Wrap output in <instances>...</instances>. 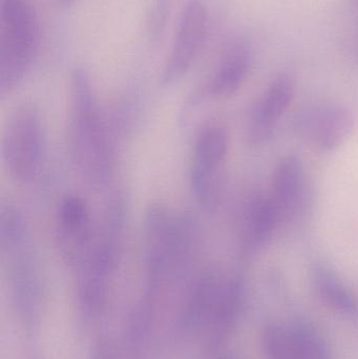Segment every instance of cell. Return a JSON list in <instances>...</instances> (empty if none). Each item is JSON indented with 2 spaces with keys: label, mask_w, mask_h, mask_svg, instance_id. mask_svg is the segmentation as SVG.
Returning <instances> with one entry per match:
<instances>
[{
  "label": "cell",
  "mask_w": 358,
  "mask_h": 359,
  "mask_svg": "<svg viewBox=\"0 0 358 359\" xmlns=\"http://www.w3.org/2000/svg\"><path fill=\"white\" fill-rule=\"evenodd\" d=\"M69 113V149L76 168L92 185H105L113 172L115 151L85 69L71 73Z\"/></svg>",
  "instance_id": "6da1fadb"
},
{
  "label": "cell",
  "mask_w": 358,
  "mask_h": 359,
  "mask_svg": "<svg viewBox=\"0 0 358 359\" xmlns=\"http://www.w3.org/2000/svg\"><path fill=\"white\" fill-rule=\"evenodd\" d=\"M44 145L43 122L38 107L23 103L14 109L1 141L2 161L8 176L20 184L33 181L41 168Z\"/></svg>",
  "instance_id": "5b68a950"
},
{
  "label": "cell",
  "mask_w": 358,
  "mask_h": 359,
  "mask_svg": "<svg viewBox=\"0 0 358 359\" xmlns=\"http://www.w3.org/2000/svg\"><path fill=\"white\" fill-rule=\"evenodd\" d=\"M304 168L300 158H284L273 175L271 198L281 217L292 210L302 192Z\"/></svg>",
  "instance_id": "5bb4252c"
},
{
  "label": "cell",
  "mask_w": 358,
  "mask_h": 359,
  "mask_svg": "<svg viewBox=\"0 0 358 359\" xmlns=\"http://www.w3.org/2000/svg\"><path fill=\"white\" fill-rule=\"evenodd\" d=\"M301 128L324 151L340 147L352 133L354 117L347 107L331 104L303 116Z\"/></svg>",
  "instance_id": "4fadbf2b"
},
{
  "label": "cell",
  "mask_w": 358,
  "mask_h": 359,
  "mask_svg": "<svg viewBox=\"0 0 358 359\" xmlns=\"http://www.w3.org/2000/svg\"><path fill=\"white\" fill-rule=\"evenodd\" d=\"M92 359H117L113 346L107 341H102L95 349Z\"/></svg>",
  "instance_id": "ffe728a7"
},
{
  "label": "cell",
  "mask_w": 358,
  "mask_h": 359,
  "mask_svg": "<svg viewBox=\"0 0 358 359\" xmlns=\"http://www.w3.org/2000/svg\"><path fill=\"white\" fill-rule=\"evenodd\" d=\"M281 217L270 198H258L250 203L244 221L246 244L252 248L266 244Z\"/></svg>",
  "instance_id": "9a60e30c"
},
{
  "label": "cell",
  "mask_w": 358,
  "mask_h": 359,
  "mask_svg": "<svg viewBox=\"0 0 358 359\" xmlns=\"http://www.w3.org/2000/svg\"><path fill=\"white\" fill-rule=\"evenodd\" d=\"M313 284L319 299L334 311L352 316L357 311V299L342 280L325 267L315 268Z\"/></svg>",
  "instance_id": "2e32d148"
},
{
  "label": "cell",
  "mask_w": 358,
  "mask_h": 359,
  "mask_svg": "<svg viewBox=\"0 0 358 359\" xmlns=\"http://www.w3.org/2000/svg\"><path fill=\"white\" fill-rule=\"evenodd\" d=\"M207 23L205 4L189 0L181 13L172 50L162 69V84L172 86L188 73L205 41Z\"/></svg>",
  "instance_id": "52a82bcc"
},
{
  "label": "cell",
  "mask_w": 358,
  "mask_h": 359,
  "mask_svg": "<svg viewBox=\"0 0 358 359\" xmlns=\"http://www.w3.org/2000/svg\"><path fill=\"white\" fill-rule=\"evenodd\" d=\"M245 285L239 276L223 278L202 331L208 347H220L233 332L243 308Z\"/></svg>",
  "instance_id": "8fae6325"
},
{
  "label": "cell",
  "mask_w": 358,
  "mask_h": 359,
  "mask_svg": "<svg viewBox=\"0 0 358 359\" xmlns=\"http://www.w3.org/2000/svg\"><path fill=\"white\" fill-rule=\"evenodd\" d=\"M125 226V206L121 196H113L95 226L88 252L75 268L78 299L88 313H99L104 305L107 285L121 255Z\"/></svg>",
  "instance_id": "7a4b0ae2"
},
{
  "label": "cell",
  "mask_w": 358,
  "mask_h": 359,
  "mask_svg": "<svg viewBox=\"0 0 358 359\" xmlns=\"http://www.w3.org/2000/svg\"><path fill=\"white\" fill-rule=\"evenodd\" d=\"M197 245V228L188 215H174L153 203L144 222V251L151 290L176 273L191 259Z\"/></svg>",
  "instance_id": "3957f363"
},
{
  "label": "cell",
  "mask_w": 358,
  "mask_h": 359,
  "mask_svg": "<svg viewBox=\"0 0 358 359\" xmlns=\"http://www.w3.org/2000/svg\"><path fill=\"white\" fill-rule=\"evenodd\" d=\"M263 346L267 359H303L289 326L277 323L267 325L263 333Z\"/></svg>",
  "instance_id": "e0dca14e"
},
{
  "label": "cell",
  "mask_w": 358,
  "mask_h": 359,
  "mask_svg": "<svg viewBox=\"0 0 358 359\" xmlns=\"http://www.w3.org/2000/svg\"><path fill=\"white\" fill-rule=\"evenodd\" d=\"M168 0H155L149 16V32L151 35L159 36L163 31L167 16Z\"/></svg>",
  "instance_id": "d6986e66"
},
{
  "label": "cell",
  "mask_w": 358,
  "mask_h": 359,
  "mask_svg": "<svg viewBox=\"0 0 358 359\" xmlns=\"http://www.w3.org/2000/svg\"><path fill=\"white\" fill-rule=\"evenodd\" d=\"M38 21L29 0H2L0 8V95L10 94L33 63Z\"/></svg>",
  "instance_id": "277c9868"
},
{
  "label": "cell",
  "mask_w": 358,
  "mask_h": 359,
  "mask_svg": "<svg viewBox=\"0 0 358 359\" xmlns=\"http://www.w3.org/2000/svg\"><path fill=\"white\" fill-rule=\"evenodd\" d=\"M228 133L219 123L201 128L193 149L191 187L195 201L204 209H212L221 191L220 170L228 153Z\"/></svg>",
  "instance_id": "8992f818"
},
{
  "label": "cell",
  "mask_w": 358,
  "mask_h": 359,
  "mask_svg": "<svg viewBox=\"0 0 358 359\" xmlns=\"http://www.w3.org/2000/svg\"><path fill=\"white\" fill-rule=\"evenodd\" d=\"M294 96V84L290 78L281 76L270 84L250 111L247 130L252 142H263L270 136L279 120L289 109Z\"/></svg>",
  "instance_id": "7c38bea8"
},
{
  "label": "cell",
  "mask_w": 358,
  "mask_h": 359,
  "mask_svg": "<svg viewBox=\"0 0 358 359\" xmlns=\"http://www.w3.org/2000/svg\"><path fill=\"white\" fill-rule=\"evenodd\" d=\"M289 329L303 359H332L327 341L312 327L298 323Z\"/></svg>",
  "instance_id": "ac0fdd59"
},
{
  "label": "cell",
  "mask_w": 358,
  "mask_h": 359,
  "mask_svg": "<svg viewBox=\"0 0 358 359\" xmlns=\"http://www.w3.org/2000/svg\"><path fill=\"white\" fill-rule=\"evenodd\" d=\"M62 4H69L74 1V0H59Z\"/></svg>",
  "instance_id": "44dd1931"
},
{
  "label": "cell",
  "mask_w": 358,
  "mask_h": 359,
  "mask_svg": "<svg viewBox=\"0 0 358 359\" xmlns=\"http://www.w3.org/2000/svg\"><path fill=\"white\" fill-rule=\"evenodd\" d=\"M220 359H231V358H220Z\"/></svg>",
  "instance_id": "7402d4cb"
},
{
  "label": "cell",
  "mask_w": 358,
  "mask_h": 359,
  "mask_svg": "<svg viewBox=\"0 0 358 359\" xmlns=\"http://www.w3.org/2000/svg\"><path fill=\"white\" fill-rule=\"evenodd\" d=\"M90 208L76 194L62 198L57 211L56 242L63 261L76 268L88 252L94 236Z\"/></svg>",
  "instance_id": "ba28073f"
},
{
  "label": "cell",
  "mask_w": 358,
  "mask_h": 359,
  "mask_svg": "<svg viewBox=\"0 0 358 359\" xmlns=\"http://www.w3.org/2000/svg\"><path fill=\"white\" fill-rule=\"evenodd\" d=\"M252 67V53L245 43H235L230 46L221 59L212 77L197 88L187 100V109L197 107L202 99L225 98L235 94L245 81Z\"/></svg>",
  "instance_id": "30bf717a"
},
{
  "label": "cell",
  "mask_w": 358,
  "mask_h": 359,
  "mask_svg": "<svg viewBox=\"0 0 358 359\" xmlns=\"http://www.w3.org/2000/svg\"><path fill=\"white\" fill-rule=\"evenodd\" d=\"M0 251L8 264V278L17 307L25 316H32L39 303L41 285L29 236L0 247Z\"/></svg>",
  "instance_id": "9c48e42d"
}]
</instances>
